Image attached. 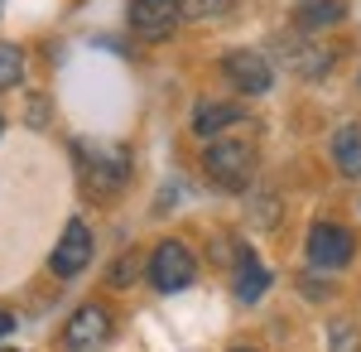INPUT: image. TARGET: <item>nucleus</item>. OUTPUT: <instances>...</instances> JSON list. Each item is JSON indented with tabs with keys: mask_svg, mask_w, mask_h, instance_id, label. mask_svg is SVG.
Masks as SVG:
<instances>
[{
	"mask_svg": "<svg viewBox=\"0 0 361 352\" xmlns=\"http://www.w3.org/2000/svg\"><path fill=\"white\" fill-rule=\"evenodd\" d=\"M202 164H207V174H212L222 189H246L250 174H255V140H236V136L207 140Z\"/></svg>",
	"mask_w": 361,
	"mask_h": 352,
	"instance_id": "f03ea898",
	"label": "nucleus"
},
{
	"mask_svg": "<svg viewBox=\"0 0 361 352\" xmlns=\"http://www.w3.org/2000/svg\"><path fill=\"white\" fill-rule=\"evenodd\" d=\"M178 5V20H222L231 10V0H173Z\"/></svg>",
	"mask_w": 361,
	"mask_h": 352,
	"instance_id": "4468645a",
	"label": "nucleus"
},
{
	"mask_svg": "<svg viewBox=\"0 0 361 352\" xmlns=\"http://www.w3.org/2000/svg\"><path fill=\"white\" fill-rule=\"evenodd\" d=\"M78 169H82V189L102 203H111L116 193L126 189V174H130V155L106 150V145H78Z\"/></svg>",
	"mask_w": 361,
	"mask_h": 352,
	"instance_id": "f257e3e1",
	"label": "nucleus"
},
{
	"mask_svg": "<svg viewBox=\"0 0 361 352\" xmlns=\"http://www.w3.org/2000/svg\"><path fill=\"white\" fill-rule=\"evenodd\" d=\"M20 78H25V49L0 44V87H15Z\"/></svg>",
	"mask_w": 361,
	"mask_h": 352,
	"instance_id": "2eb2a0df",
	"label": "nucleus"
},
{
	"mask_svg": "<svg viewBox=\"0 0 361 352\" xmlns=\"http://www.w3.org/2000/svg\"><path fill=\"white\" fill-rule=\"evenodd\" d=\"M197 280V256L188 242H159L149 251V285L159 290V295H173V290H188Z\"/></svg>",
	"mask_w": 361,
	"mask_h": 352,
	"instance_id": "7ed1b4c3",
	"label": "nucleus"
},
{
	"mask_svg": "<svg viewBox=\"0 0 361 352\" xmlns=\"http://www.w3.org/2000/svg\"><path fill=\"white\" fill-rule=\"evenodd\" d=\"M231 352H255V348H231Z\"/></svg>",
	"mask_w": 361,
	"mask_h": 352,
	"instance_id": "6ab92c4d",
	"label": "nucleus"
},
{
	"mask_svg": "<svg viewBox=\"0 0 361 352\" xmlns=\"http://www.w3.org/2000/svg\"><path fill=\"white\" fill-rule=\"evenodd\" d=\"M0 136H5V116H0Z\"/></svg>",
	"mask_w": 361,
	"mask_h": 352,
	"instance_id": "aec40b11",
	"label": "nucleus"
},
{
	"mask_svg": "<svg viewBox=\"0 0 361 352\" xmlns=\"http://www.w3.org/2000/svg\"><path fill=\"white\" fill-rule=\"evenodd\" d=\"M265 295H270V271H265V261L246 246L241 261H236V299L241 304H260Z\"/></svg>",
	"mask_w": 361,
	"mask_h": 352,
	"instance_id": "9d476101",
	"label": "nucleus"
},
{
	"mask_svg": "<svg viewBox=\"0 0 361 352\" xmlns=\"http://www.w3.org/2000/svg\"><path fill=\"white\" fill-rule=\"evenodd\" d=\"M222 73L241 97H260V92H270V82H275V63L265 54H255V49H236V54L222 58Z\"/></svg>",
	"mask_w": 361,
	"mask_h": 352,
	"instance_id": "423d86ee",
	"label": "nucleus"
},
{
	"mask_svg": "<svg viewBox=\"0 0 361 352\" xmlns=\"http://www.w3.org/2000/svg\"><path fill=\"white\" fill-rule=\"evenodd\" d=\"M241 121H246V107H241V102H197L193 116H188V126H193L197 140H217L222 131L241 126Z\"/></svg>",
	"mask_w": 361,
	"mask_h": 352,
	"instance_id": "1a4fd4ad",
	"label": "nucleus"
},
{
	"mask_svg": "<svg viewBox=\"0 0 361 352\" xmlns=\"http://www.w3.org/2000/svg\"><path fill=\"white\" fill-rule=\"evenodd\" d=\"M333 160L347 179H361V126H342L333 136Z\"/></svg>",
	"mask_w": 361,
	"mask_h": 352,
	"instance_id": "f8f14e48",
	"label": "nucleus"
},
{
	"mask_svg": "<svg viewBox=\"0 0 361 352\" xmlns=\"http://www.w3.org/2000/svg\"><path fill=\"white\" fill-rule=\"evenodd\" d=\"M92 266V227H87L82 217H73L68 227H63V237H58L54 256H49V271L58 280H73V275H82Z\"/></svg>",
	"mask_w": 361,
	"mask_h": 352,
	"instance_id": "39448f33",
	"label": "nucleus"
},
{
	"mask_svg": "<svg viewBox=\"0 0 361 352\" xmlns=\"http://www.w3.org/2000/svg\"><path fill=\"white\" fill-rule=\"evenodd\" d=\"M342 15H347V5H342V0H308L304 10L294 15V25L304 29V34H318V29L342 25Z\"/></svg>",
	"mask_w": 361,
	"mask_h": 352,
	"instance_id": "9b49d317",
	"label": "nucleus"
},
{
	"mask_svg": "<svg viewBox=\"0 0 361 352\" xmlns=\"http://www.w3.org/2000/svg\"><path fill=\"white\" fill-rule=\"evenodd\" d=\"M5 333H15V314H10V309H0V338H5Z\"/></svg>",
	"mask_w": 361,
	"mask_h": 352,
	"instance_id": "a211bd4d",
	"label": "nucleus"
},
{
	"mask_svg": "<svg viewBox=\"0 0 361 352\" xmlns=\"http://www.w3.org/2000/svg\"><path fill=\"white\" fill-rule=\"evenodd\" d=\"M308 266L313 271H342L352 256H357V237L337 222H313L308 227Z\"/></svg>",
	"mask_w": 361,
	"mask_h": 352,
	"instance_id": "20e7f679",
	"label": "nucleus"
},
{
	"mask_svg": "<svg viewBox=\"0 0 361 352\" xmlns=\"http://www.w3.org/2000/svg\"><path fill=\"white\" fill-rule=\"evenodd\" d=\"M135 275H140V256H121L111 266V285H130Z\"/></svg>",
	"mask_w": 361,
	"mask_h": 352,
	"instance_id": "dca6fc26",
	"label": "nucleus"
},
{
	"mask_svg": "<svg viewBox=\"0 0 361 352\" xmlns=\"http://www.w3.org/2000/svg\"><path fill=\"white\" fill-rule=\"evenodd\" d=\"M0 352H20V348H0Z\"/></svg>",
	"mask_w": 361,
	"mask_h": 352,
	"instance_id": "412c9836",
	"label": "nucleus"
},
{
	"mask_svg": "<svg viewBox=\"0 0 361 352\" xmlns=\"http://www.w3.org/2000/svg\"><path fill=\"white\" fill-rule=\"evenodd\" d=\"M130 29L149 44L173 39L178 34V5L173 0H130Z\"/></svg>",
	"mask_w": 361,
	"mask_h": 352,
	"instance_id": "6e6552de",
	"label": "nucleus"
},
{
	"mask_svg": "<svg viewBox=\"0 0 361 352\" xmlns=\"http://www.w3.org/2000/svg\"><path fill=\"white\" fill-rule=\"evenodd\" d=\"M111 338V314L106 304H82L68 324H63V352H97Z\"/></svg>",
	"mask_w": 361,
	"mask_h": 352,
	"instance_id": "0eeeda50",
	"label": "nucleus"
},
{
	"mask_svg": "<svg viewBox=\"0 0 361 352\" xmlns=\"http://www.w3.org/2000/svg\"><path fill=\"white\" fill-rule=\"evenodd\" d=\"M284 58H289V68L304 73V78H323V73L333 68V54H328V49H289Z\"/></svg>",
	"mask_w": 361,
	"mask_h": 352,
	"instance_id": "ddd939ff",
	"label": "nucleus"
},
{
	"mask_svg": "<svg viewBox=\"0 0 361 352\" xmlns=\"http://www.w3.org/2000/svg\"><path fill=\"white\" fill-rule=\"evenodd\" d=\"M333 352H361V343L352 338V324H337L333 328Z\"/></svg>",
	"mask_w": 361,
	"mask_h": 352,
	"instance_id": "f3484780",
	"label": "nucleus"
}]
</instances>
